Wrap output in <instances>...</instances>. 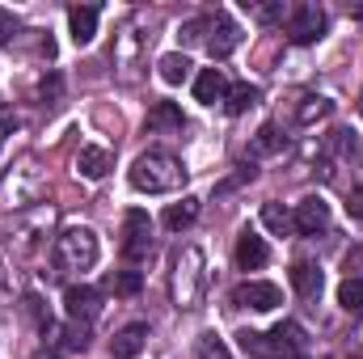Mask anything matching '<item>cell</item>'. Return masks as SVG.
Wrapping results in <instances>:
<instances>
[{
    "label": "cell",
    "mask_w": 363,
    "mask_h": 359,
    "mask_svg": "<svg viewBox=\"0 0 363 359\" xmlns=\"http://www.w3.org/2000/svg\"><path fill=\"white\" fill-rule=\"evenodd\" d=\"M131 186L140 190V194H174L186 186V165H182L174 153H165V148H148V153H140L135 157V165H131Z\"/></svg>",
    "instance_id": "1"
},
{
    "label": "cell",
    "mask_w": 363,
    "mask_h": 359,
    "mask_svg": "<svg viewBox=\"0 0 363 359\" xmlns=\"http://www.w3.org/2000/svg\"><path fill=\"white\" fill-rule=\"evenodd\" d=\"M207 292V258L199 245H186L174 258V275H169V296L178 309H199Z\"/></svg>",
    "instance_id": "2"
},
{
    "label": "cell",
    "mask_w": 363,
    "mask_h": 359,
    "mask_svg": "<svg viewBox=\"0 0 363 359\" xmlns=\"http://www.w3.org/2000/svg\"><path fill=\"white\" fill-rule=\"evenodd\" d=\"M97 258H101V241L85 224H72L55 237V263L64 270H89L97 267Z\"/></svg>",
    "instance_id": "3"
},
{
    "label": "cell",
    "mask_w": 363,
    "mask_h": 359,
    "mask_svg": "<svg viewBox=\"0 0 363 359\" xmlns=\"http://www.w3.org/2000/svg\"><path fill=\"white\" fill-rule=\"evenodd\" d=\"M123 254H127L131 263H144V258L152 254V220H148V211H140V207H131V211L123 216Z\"/></svg>",
    "instance_id": "4"
},
{
    "label": "cell",
    "mask_w": 363,
    "mask_h": 359,
    "mask_svg": "<svg viewBox=\"0 0 363 359\" xmlns=\"http://www.w3.org/2000/svg\"><path fill=\"white\" fill-rule=\"evenodd\" d=\"M287 34H291V43H300V47L317 43V38L325 34V9H321V4H291V9H287Z\"/></svg>",
    "instance_id": "5"
},
{
    "label": "cell",
    "mask_w": 363,
    "mask_h": 359,
    "mask_svg": "<svg viewBox=\"0 0 363 359\" xmlns=\"http://www.w3.org/2000/svg\"><path fill=\"white\" fill-rule=\"evenodd\" d=\"M207 51H211V60H228L237 47H241V26L228 17V13H216V17H207Z\"/></svg>",
    "instance_id": "6"
},
{
    "label": "cell",
    "mask_w": 363,
    "mask_h": 359,
    "mask_svg": "<svg viewBox=\"0 0 363 359\" xmlns=\"http://www.w3.org/2000/svg\"><path fill=\"white\" fill-rule=\"evenodd\" d=\"M64 313H68V321L89 326L93 317L101 313V292L89 287V283H72V287H64Z\"/></svg>",
    "instance_id": "7"
},
{
    "label": "cell",
    "mask_w": 363,
    "mask_h": 359,
    "mask_svg": "<svg viewBox=\"0 0 363 359\" xmlns=\"http://www.w3.org/2000/svg\"><path fill=\"white\" fill-rule=\"evenodd\" d=\"M233 304H241V309H254V313H271L283 304V292L267 283V279H250V283H241L237 292H233Z\"/></svg>",
    "instance_id": "8"
},
{
    "label": "cell",
    "mask_w": 363,
    "mask_h": 359,
    "mask_svg": "<svg viewBox=\"0 0 363 359\" xmlns=\"http://www.w3.org/2000/svg\"><path fill=\"white\" fill-rule=\"evenodd\" d=\"M291 224H296V233H304V237L325 233V228H330V203H325V199H317V194L300 199V203H296V211H291Z\"/></svg>",
    "instance_id": "9"
},
{
    "label": "cell",
    "mask_w": 363,
    "mask_h": 359,
    "mask_svg": "<svg viewBox=\"0 0 363 359\" xmlns=\"http://www.w3.org/2000/svg\"><path fill=\"white\" fill-rule=\"evenodd\" d=\"M271 263V245L254 233V228H245L241 237H237V267L241 270H262Z\"/></svg>",
    "instance_id": "10"
},
{
    "label": "cell",
    "mask_w": 363,
    "mask_h": 359,
    "mask_svg": "<svg viewBox=\"0 0 363 359\" xmlns=\"http://www.w3.org/2000/svg\"><path fill=\"white\" fill-rule=\"evenodd\" d=\"M144 343H148V326H144V321H131V326H123V330L110 338V355L114 359H135L144 351Z\"/></svg>",
    "instance_id": "11"
},
{
    "label": "cell",
    "mask_w": 363,
    "mask_h": 359,
    "mask_svg": "<svg viewBox=\"0 0 363 359\" xmlns=\"http://www.w3.org/2000/svg\"><path fill=\"white\" fill-rule=\"evenodd\" d=\"M110 165H114V157L106 153V148H97V144H85L81 153H77V174L89 182H101L110 174Z\"/></svg>",
    "instance_id": "12"
},
{
    "label": "cell",
    "mask_w": 363,
    "mask_h": 359,
    "mask_svg": "<svg viewBox=\"0 0 363 359\" xmlns=\"http://www.w3.org/2000/svg\"><path fill=\"white\" fill-rule=\"evenodd\" d=\"M68 26H72V43L89 47L97 34V4H72L68 9Z\"/></svg>",
    "instance_id": "13"
},
{
    "label": "cell",
    "mask_w": 363,
    "mask_h": 359,
    "mask_svg": "<svg viewBox=\"0 0 363 359\" xmlns=\"http://www.w3.org/2000/svg\"><path fill=\"white\" fill-rule=\"evenodd\" d=\"M224 93H228V81H224V72H220V68H203V72L194 77V97H199L203 106L224 101Z\"/></svg>",
    "instance_id": "14"
},
{
    "label": "cell",
    "mask_w": 363,
    "mask_h": 359,
    "mask_svg": "<svg viewBox=\"0 0 363 359\" xmlns=\"http://www.w3.org/2000/svg\"><path fill=\"white\" fill-rule=\"evenodd\" d=\"M330 110H334L330 97H321V93H304L300 106H296V127H313V123L330 118Z\"/></svg>",
    "instance_id": "15"
},
{
    "label": "cell",
    "mask_w": 363,
    "mask_h": 359,
    "mask_svg": "<svg viewBox=\"0 0 363 359\" xmlns=\"http://www.w3.org/2000/svg\"><path fill=\"white\" fill-rule=\"evenodd\" d=\"M194 220H199V199H194V194H186L182 203H169V207H165V216H161V224H165L169 233L190 228Z\"/></svg>",
    "instance_id": "16"
},
{
    "label": "cell",
    "mask_w": 363,
    "mask_h": 359,
    "mask_svg": "<svg viewBox=\"0 0 363 359\" xmlns=\"http://www.w3.org/2000/svg\"><path fill=\"white\" fill-rule=\"evenodd\" d=\"M182 127H186V118H182L178 101H157L148 110V131H182Z\"/></svg>",
    "instance_id": "17"
},
{
    "label": "cell",
    "mask_w": 363,
    "mask_h": 359,
    "mask_svg": "<svg viewBox=\"0 0 363 359\" xmlns=\"http://www.w3.org/2000/svg\"><path fill=\"white\" fill-rule=\"evenodd\" d=\"M237 343H241V351L254 359H279V347H274L271 334H262V330H241L237 334Z\"/></svg>",
    "instance_id": "18"
},
{
    "label": "cell",
    "mask_w": 363,
    "mask_h": 359,
    "mask_svg": "<svg viewBox=\"0 0 363 359\" xmlns=\"http://www.w3.org/2000/svg\"><path fill=\"white\" fill-rule=\"evenodd\" d=\"M291 287H296L304 300H317V296H321V270L308 267V263H296V267H291Z\"/></svg>",
    "instance_id": "19"
},
{
    "label": "cell",
    "mask_w": 363,
    "mask_h": 359,
    "mask_svg": "<svg viewBox=\"0 0 363 359\" xmlns=\"http://www.w3.org/2000/svg\"><path fill=\"white\" fill-rule=\"evenodd\" d=\"M157 72H161L165 85H182V81H190V60L182 51H169V55L157 60Z\"/></svg>",
    "instance_id": "20"
},
{
    "label": "cell",
    "mask_w": 363,
    "mask_h": 359,
    "mask_svg": "<svg viewBox=\"0 0 363 359\" xmlns=\"http://www.w3.org/2000/svg\"><path fill=\"white\" fill-rule=\"evenodd\" d=\"M106 287L114 292V296H123V300H131V296H140V287H144V275L135 267H127V270H114L110 279H106Z\"/></svg>",
    "instance_id": "21"
},
{
    "label": "cell",
    "mask_w": 363,
    "mask_h": 359,
    "mask_svg": "<svg viewBox=\"0 0 363 359\" xmlns=\"http://www.w3.org/2000/svg\"><path fill=\"white\" fill-rule=\"evenodd\" d=\"M245 9H250V17L262 21V26L287 21V4H283V0H245Z\"/></svg>",
    "instance_id": "22"
},
{
    "label": "cell",
    "mask_w": 363,
    "mask_h": 359,
    "mask_svg": "<svg viewBox=\"0 0 363 359\" xmlns=\"http://www.w3.org/2000/svg\"><path fill=\"white\" fill-rule=\"evenodd\" d=\"M262 224L271 228L274 237H287V233H296V224H291V211H287L283 203H262Z\"/></svg>",
    "instance_id": "23"
},
{
    "label": "cell",
    "mask_w": 363,
    "mask_h": 359,
    "mask_svg": "<svg viewBox=\"0 0 363 359\" xmlns=\"http://www.w3.org/2000/svg\"><path fill=\"white\" fill-rule=\"evenodd\" d=\"M250 106H258V85H233L224 93V110L228 114H245Z\"/></svg>",
    "instance_id": "24"
},
{
    "label": "cell",
    "mask_w": 363,
    "mask_h": 359,
    "mask_svg": "<svg viewBox=\"0 0 363 359\" xmlns=\"http://www.w3.org/2000/svg\"><path fill=\"white\" fill-rule=\"evenodd\" d=\"M338 304L347 309V313H363V279H342L338 283Z\"/></svg>",
    "instance_id": "25"
},
{
    "label": "cell",
    "mask_w": 363,
    "mask_h": 359,
    "mask_svg": "<svg viewBox=\"0 0 363 359\" xmlns=\"http://www.w3.org/2000/svg\"><path fill=\"white\" fill-rule=\"evenodd\" d=\"M279 148V131H274L271 123L258 131V140H254V148H250V157H267V153H274Z\"/></svg>",
    "instance_id": "26"
},
{
    "label": "cell",
    "mask_w": 363,
    "mask_h": 359,
    "mask_svg": "<svg viewBox=\"0 0 363 359\" xmlns=\"http://www.w3.org/2000/svg\"><path fill=\"white\" fill-rule=\"evenodd\" d=\"M199 359H228L224 338H216V334H203V338H199Z\"/></svg>",
    "instance_id": "27"
},
{
    "label": "cell",
    "mask_w": 363,
    "mask_h": 359,
    "mask_svg": "<svg viewBox=\"0 0 363 359\" xmlns=\"http://www.w3.org/2000/svg\"><path fill=\"white\" fill-rule=\"evenodd\" d=\"M68 351H85L89 347V326H81V321H68Z\"/></svg>",
    "instance_id": "28"
},
{
    "label": "cell",
    "mask_w": 363,
    "mask_h": 359,
    "mask_svg": "<svg viewBox=\"0 0 363 359\" xmlns=\"http://www.w3.org/2000/svg\"><path fill=\"white\" fill-rule=\"evenodd\" d=\"M203 34H207V17H190V21L178 30V38L186 43V47H190V43H199Z\"/></svg>",
    "instance_id": "29"
},
{
    "label": "cell",
    "mask_w": 363,
    "mask_h": 359,
    "mask_svg": "<svg viewBox=\"0 0 363 359\" xmlns=\"http://www.w3.org/2000/svg\"><path fill=\"white\" fill-rule=\"evenodd\" d=\"M13 34H17V17H13V9L0 4V43H13Z\"/></svg>",
    "instance_id": "30"
},
{
    "label": "cell",
    "mask_w": 363,
    "mask_h": 359,
    "mask_svg": "<svg viewBox=\"0 0 363 359\" xmlns=\"http://www.w3.org/2000/svg\"><path fill=\"white\" fill-rule=\"evenodd\" d=\"M38 97H43V101H55V97H60V77H55V72H51V77H43Z\"/></svg>",
    "instance_id": "31"
},
{
    "label": "cell",
    "mask_w": 363,
    "mask_h": 359,
    "mask_svg": "<svg viewBox=\"0 0 363 359\" xmlns=\"http://www.w3.org/2000/svg\"><path fill=\"white\" fill-rule=\"evenodd\" d=\"M347 207H351V216H355V220H363V186H359V190H351V203H347Z\"/></svg>",
    "instance_id": "32"
},
{
    "label": "cell",
    "mask_w": 363,
    "mask_h": 359,
    "mask_svg": "<svg viewBox=\"0 0 363 359\" xmlns=\"http://www.w3.org/2000/svg\"><path fill=\"white\" fill-rule=\"evenodd\" d=\"M347 270H363V245H355V250L347 254Z\"/></svg>",
    "instance_id": "33"
},
{
    "label": "cell",
    "mask_w": 363,
    "mask_h": 359,
    "mask_svg": "<svg viewBox=\"0 0 363 359\" xmlns=\"http://www.w3.org/2000/svg\"><path fill=\"white\" fill-rule=\"evenodd\" d=\"M287 359H304V355H287Z\"/></svg>",
    "instance_id": "34"
},
{
    "label": "cell",
    "mask_w": 363,
    "mask_h": 359,
    "mask_svg": "<svg viewBox=\"0 0 363 359\" xmlns=\"http://www.w3.org/2000/svg\"><path fill=\"white\" fill-rule=\"evenodd\" d=\"M359 110H363V97H359Z\"/></svg>",
    "instance_id": "35"
}]
</instances>
